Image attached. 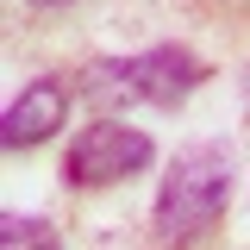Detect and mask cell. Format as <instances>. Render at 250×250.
Here are the masks:
<instances>
[{
    "mask_svg": "<svg viewBox=\"0 0 250 250\" xmlns=\"http://www.w3.org/2000/svg\"><path fill=\"white\" fill-rule=\"evenodd\" d=\"M207 75L213 69L194 57L188 44H156V50H138V57L94 62L82 94L88 100H106V106H182Z\"/></svg>",
    "mask_w": 250,
    "mask_h": 250,
    "instance_id": "1",
    "label": "cell"
},
{
    "mask_svg": "<svg viewBox=\"0 0 250 250\" xmlns=\"http://www.w3.org/2000/svg\"><path fill=\"white\" fill-rule=\"evenodd\" d=\"M225 200H231V150L225 144H188L169 163V175H163L150 225H156L163 244H182V238L207 231L225 213Z\"/></svg>",
    "mask_w": 250,
    "mask_h": 250,
    "instance_id": "2",
    "label": "cell"
},
{
    "mask_svg": "<svg viewBox=\"0 0 250 250\" xmlns=\"http://www.w3.org/2000/svg\"><path fill=\"white\" fill-rule=\"evenodd\" d=\"M156 144L138 131V125H119V119H94L82 138H75V150H69V182L75 188H113L125 175H138V169H150Z\"/></svg>",
    "mask_w": 250,
    "mask_h": 250,
    "instance_id": "3",
    "label": "cell"
},
{
    "mask_svg": "<svg viewBox=\"0 0 250 250\" xmlns=\"http://www.w3.org/2000/svg\"><path fill=\"white\" fill-rule=\"evenodd\" d=\"M69 119V88H62L57 75H38L13 106H6V119H0V138L13 144V150H25V144H44L57 125Z\"/></svg>",
    "mask_w": 250,
    "mask_h": 250,
    "instance_id": "4",
    "label": "cell"
},
{
    "mask_svg": "<svg viewBox=\"0 0 250 250\" xmlns=\"http://www.w3.org/2000/svg\"><path fill=\"white\" fill-rule=\"evenodd\" d=\"M0 250H62V244H57V231H50L44 219L6 213V219H0Z\"/></svg>",
    "mask_w": 250,
    "mask_h": 250,
    "instance_id": "5",
    "label": "cell"
},
{
    "mask_svg": "<svg viewBox=\"0 0 250 250\" xmlns=\"http://www.w3.org/2000/svg\"><path fill=\"white\" fill-rule=\"evenodd\" d=\"M31 6H69V0H31Z\"/></svg>",
    "mask_w": 250,
    "mask_h": 250,
    "instance_id": "6",
    "label": "cell"
}]
</instances>
